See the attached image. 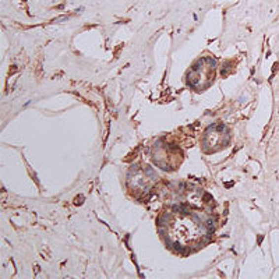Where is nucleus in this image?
I'll return each mask as SVG.
<instances>
[{"instance_id":"1","label":"nucleus","mask_w":279,"mask_h":279,"mask_svg":"<svg viewBox=\"0 0 279 279\" xmlns=\"http://www.w3.org/2000/svg\"><path fill=\"white\" fill-rule=\"evenodd\" d=\"M215 70H216V62L213 59H200L187 73V84L197 91L206 90L213 82Z\"/></svg>"},{"instance_id":"2","label":"nucleus","mask_w":279,"mask_h":279,"mask_svg":"<svg viewBox=\"0 0 279 279\" xmlns=\"http://www.w3.org/2000/svg\"><path fill=\"white\" fill-rule=\"evenodd\" d=\"M230 134L226 126L223 124H213L204 133L203 137V149L207 154H213L229 145Z\"/></svg>"}]
</instances>
